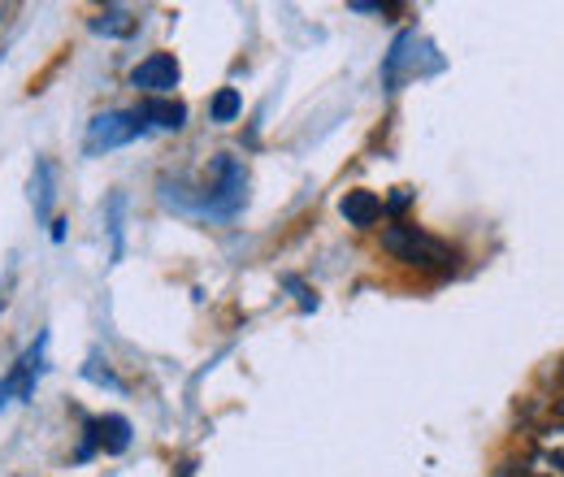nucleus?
Wrapping results in <instances>:
<instances>
[{"label": "nucleus", "instance_id": "f8f14e48", "mask_svg": "<svg viewBox=\"0 0 564 477\" xmlns=\"http://www.w3.org/2000/svg\"><path fill=\"white\" fill-rule=\"evenodd\" d=\"M239 109H243V96H239L235 87H221V91L213 96L209 118L213 122H235V118H239Z\"/></svg>", "mask_w": 564, "mask_h": 477}, {"label": "nucleus", "instance_id": "2eb2a0df", "mask_svg": "<svg viewBox=\"0 0 564 477\" xmlns=\"http://www.w3.org/2000/svg\"><path fill=\"white\" fill-rule=\"evenodd\" d=\"M0 308H4V291H0Z\"/></svg>", "mask_w": 564, "mask_h": 477}, {"label": "nucleus", "instance_id": "4468645a", "mask_svg": "<svg viewBox=\"0 0 564 477\" xmlns=\"http://www.w3.org/2000/svg\"><path fill=\"white\" fill-rule=\"evenodd\" d=\"M499 477H564V474L556 469V465H547L543 456H534L530 465H512V469H503Z\"/></svg>", "mask_w": 564, "mask_h": 477}, {"label": "nucleus", "instance_id": "ddd939ff", "mask_svg": "<svg viewBox=\"0 0 564 477\" xmlns=\"http://www.w3.org/2000/svg\"><path fill=\"white\" fill-rule=\"evenodd\" d=\"M122 208H127V196L113 192L109 196V235H113V261L122 257Z\"/></svg>", "mask_w": 564, "mask_h": 477}, {"label": "nucleus", "instance_id": "f03ea898", "mask_svg": "<svg viewBox=\"0 0 564 477\" xmlns=\"http://www.w3.org/2000/svg\"><path fill=\"white\" fill-rule=\"evenodd\" d=\"M382 248H387L395 261L417 265V270H452V265H456V252H452L443 239L417 230V226H391V230L382 235Z\"/></svg>", "mask_w": 564, "mask_h": 477}, {"label": "nucleus", "instance_id": "0eeeda50", "mask_svg": "<svg viewBox=\"0 0 564 477\" xmlns=\"http://www.w3.org/2000/svg\"><path fill=\"white\" fill-rule=\"evenodd\" d=\"M87 430L96 434V443H100L109 456H122V452L131 447V421H127V416H118V412H109V416L91 421Z\"/></svg>", "mask_w": 564, "mask_h": 477}, {"label": "nucleus", "instance_id": "9d476101", "mask_svg": "<svg viewBox=\"0 0 564 477\" xmlns=\"http://www.w3.org/2000/svg\"><path fill=\"white\" fill-rule=\"evenodd\" d=\"M534 452L564 474V421H552V425H543V430L534 434Z\"/></svg>", "mask_w": 564, "mask_h": 477}, {"label": "nucleus", "instance_id": "1a4fd4ad", "mask_svg": "<svg viewBox=\"0 0 564 477\" xmlns=\"http://www.w3.org/2000/svg\"><path fill=\"white\" fill-rule=\"evenodd\" d=\"M339 213L348 217V226H373L378 217H382V200L373 196V192H348L344 200H339Z\"/></svg>", "mask_w": 564, "mask_h": 477}, {"label": "nucleus", "instance_id": "39448f33", "mask_svg": "<svg viewBox=\"0 0 564 477\" xmlns=\"http://www.w3.org/2000/svg\"><path fill=\"white\" fill-rule=\"evenodd\" d=\"M178 78H183V69L170 53H152V57H143L140 66L131 69V83L140 87L143 96H170L178 87Z\"/></svg>", "mask_w": 564, "mask_h": 477}, {"label": "nucleus", "instance_id": "f257e3e1", "mask_svg": "<svg viewBox=\"0 0 564 477\" xmlns=\"http://www.w3.org/2000/svg\"><path fill=\"white\" fill-rule=\"evenodd\" d=\"M248 200V170L239 156L221 152L205 174V196H200V213L209 217H235Z\"/></svg>", "mask_w": 564, "mask_h": 477}, {"label": "nucleus", "instance_id": "7ed1b4c3", "mask_svg": "<svg viewBox=\"0 0 564 477\" xmlns=\"http://www.w3.org/2000/svg\"><path fill=\"white\" fill-rule=\"evenodd\" d=\"M44 369H48V335H40V339L31 343V347L9 365V373L0 378V412L9 409V404L35 400V387H40Z\"/></svg>", "mask_w": 564, "mask_h": 477}, {"label": "nucleus", "instance_id": "20e7f679", "mask_svg": "<svg viewBox=\"0 0 564 477\" xmlns=\"http://www.w3.org/2000/svg\"><path fill=\"white\" fill-rule=\"evenodd\" d=\"M140 135H148V131H143V122L135 118V109H109V113L91 118V127L83 135V152L87 156H100V152H113V148L135 143Z\"/></svg>", "mask_w": 564, "mask_h": 477}, {"label": "nucleus", "instance_id": "423d86ee", "mask_svg": "<svg viewBox=\"0 0 564 477\" xmlns=\"http://www.w3.org/2000/svg\"><path fill=\"white\" fill-rule=\"evenodd\" d=\"M135 118L143 122V131H183L187 127V105L170 100V96H148Z\"/></svg>", "mask_w": 564, "mask_h": 477}, {"label": "nucleus", "instance_id": "6e6552de", "mask_svg": "<svg viewBox=\"0 0 564 477\" xmlns=\"http://www.w3.org/2000/svg\"><path fill=\"white\" fill-rule=\"evenodd\" d=\"M135 26H140V18L131 9H122V4H109V9H100L91 18V31L109 35V40H127V35H135Z\"/></svg>", "mask_w": 564, "mask_h": 477}, {"label": "nucleus", "instance_id": "9b49d317", "mask_svg": "<svg viewBox=\"0 0 564 477\" xmlns=\"http://www.w3.org/2000/svg\"><path fill=\"white\" fill-rule=\"evenodd\" d=\"M31 200H35V217H48V213H53V165H48V161H35Z\"/></svg>", "mask_w": 564, "mask_h": 477}]
</instances>
